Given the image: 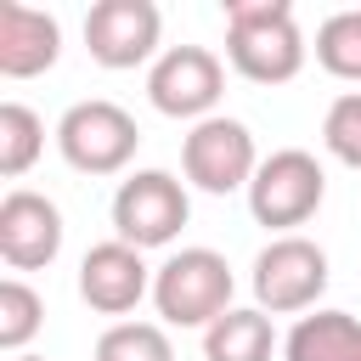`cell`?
<instances>
[{"mask_svg":"<svg viewBox=\"0 0 361 361\" xmlns=\"http://www.w3.org/2000/svg\"><path fill=\"white\" fill-rule=\"evenodd\" d=\"M226 56L254 85H288L305 68V34L288 0H231L226 6Z\"/></svg>","mask_w":361,"mask_h":361,"instance_id":"6da1fadb","label":"cell"},{"mask_svg":"<svg viewBox=\"0 0 361 361\" xmlns=\"http://www.w3.org/2000/svg\"><path fill=\"white\" fill-rule=\"evenodd\" d=\"M158 316L175 327H209L231 310V265L214 248H180L152 282Z\"/></svg>","mask_w":361,"mask_h":361,"instance_id":"7a4b0ae2","label":"cell"},{"mask_svg":"<svg viewBox=\"0 0 361 361\" xmlns=\"http://www.w3.org/2000/svg\"><path fill=\"white\" fill-rule=\"evenodd\" d=\"M56 141H62V158H68L73 169H85V175H113V169H124V164L135 158L141 130H135V118H130L118 102L90 96V102H73V107L62 113Z\"/></svg>","mask_w":361,"mask_h":361,"instance_id":"3957f363","label":"cell"},{"mask_svg":"<svg viewBox=\"0 0 361 361\" xmlns=\"http://www.w3.org/2000/svg\"><path fill=\"white\" fill-rule=\"evenodd\" d=\"M327 175L305 147H282L271 158H259L254 180H248V209L259 226H305L322 209Z\"/></svg>","mask_w":361,"mask_h":361,"instance_id":"277c9868","label":"cell"},{"mask_svg":"<svg viewBox=\"0 0 361 361\" xmlns=\"http://www.w3.org/2000/svg\"><path fill=\"white\" fill-rule=\"evenodd\" d=\"M186 214H192L186 186L169 169H141L113 192V226H118V243L130 248H164L186 226Z\"/></svg>","mask_w":361,"mask_h":361,"instance_id":"5b68a950","label":"cell"},{"mask_svg":"<svg viewBox=\"0 0 361 361\" xmlns=\"http://www.w3.org/2000/svg\"><path fill=\"white\" fill-rule=\"evenodd\" d=\"M327 288V254L310 243V237H271L254 259V299L259 310L271 316H288V310H310Z\"/></svg>","mask_w":361,"mask_h":361,"instance_id":"8992f818","label":"cell"},{"mask_svg":"<svg viewBox=\"0 0 361 361\" xmlns=\"http://www.w3.org/2000/svg\"><path fill=\"white\" fill-rule=\"evenodd\" d=\"M220 90H226V68L209 45H169L147 73V96L169 118H197L203 124V113L220 102Z\"/></svg>","mask_w":361,"mask_h":361,"instance_id":"52a82bcc","label":"cell"},{"mask_svg":"<svg viewBox=\"0 0 361 361\" xmlns=\"http://www.w3.org/2000/svg\"><path fill=\"white\" fill-rule=\"evenodd\" d=\"M180 169H186L192 186H203L214 197L231 192V186H248L254 169H259L248 124H237V118H203V124H192V135L180 141Z\"/></svg>","mask_w":361,"mask_h":361,"instance_id":"ba28073f","label":"cell"},{"mask_svg":"<svg viewBox=\"0 0 361 361\" xmlns=\"http://www.w3.org/2000/svg\"><path fill=\"white\" fill-rule=\"evenodd\" d=\"M164 17L152 0H96L85 11V45L102 68H135L152 56Z\"/></svg>","mask_w":361,"mask_h":361,"instance_id":"9c48e42d","label":"cell"},{"mask_svg":"<svg viewBox=\"0 0 361 361\" xmlns=\"http://www.w3.org/2000/svg\"><path fill=\"white\" fill-rule=\"evenodd\" d=\"M62 248V214L51 197L39 192H6L0 197V259L17 265V271H39L51 265Z\"/></svg>","mask_w":361,"mask_h":361,"instance_id":"30bf717a","label":"cell"},{"mask_svg":"<svg viewBox=\"0 0 361 361\" xmlns=\"http://www.w3.org/2000/svg\"><path fill=\"white\" fill-rule=\"evenodd\" d=\"M141 293H147L141 248H130V243L113 237V243H96V248L85 254V265H79V299H85L90 310L124 316V310L141 305Z\"/></svg>","mask_w":361,"mask_h":361,"instance_id":"8fae6325","label":"cell"},{"mask_svg":"<svg viewBox=\"0 0 361 361\" xmlns=\"http://www.w3.org/2000/svg\"><path fill=\"white\" fill-rule=\"evenodd\" d=\"M62 51V28L51 11L23 6V0H0V73L6 79H28L45 73Z\"/></svg>","mask_w":361,"mask_h":361,"instance_id":"7c38bea8","label":"cell"},{"mask_svg":"<svg viewBox=\"0 0 361 361\" xmlns=\"http://www.w3.org/2000/svg\"><path fill=\"white\" fill-rule=\"evenodd\" d=\"M282 350H288V361H361V322L350 310L299 316Z\"/></svg>","mask_w":361,"mask_h":361,"instance_id":"4fadbf2b","label":"cell"},{"mask_svg":"<svg viewBox=\"0 0 361 361\" xmlns=\"http://www.w3.org/2000/svg\"><path fill=\"white\" fill-rule=\"evenodd\" d=\"M271 322L265 310H226L220 322L203 327V355L209 361H271Z\"/></svg>","mask_w":361,"mask_h":361,"instance_id":"5bb4252c","label":"cell"},{"mask_svg":"<svg viewBox=\"0 0 361 361\" xmlns=\"http://www.w3.org/2000/svg\"><path fill=\"white\" fill-rule=\"evenodd\" d=\"M39 147H45V124H39V113L23 107V102H0V175L17 180V175L39 158Z\"/></svg>","mask_w":361,"mask_h":361,"instance_id":"9a60e30c","label":"cell"},{"mask_svg":"<svg viewBox=\"0 0 361 361\" xmlns=\"http://www.w3.org/2000/svg\"><path fill=\"white\" fill-rule=\"evenodd\" d=\"M316 62L333 79H361V11H333L316 28Z\"/></svg>","mask_w":361,"mask_h":361,"instance_id":"2e32d148","label":"cell"},{"mask_svg":"<svg viewBox=\"0 0 361 361\" xmlns=\"http://www.w3.org/2000/svg\"><path fill=\"white\" fill-rule=\"evenodd\" d=\"M96 361H175V350L158 322H113L96 338Z\"/></svg>","mask_w":361,"mask_h":361,"instance_id":"e0dca14e","label":"cell"},{"mask_svg":"<svg viewBox=\"0 0 361 361\" xmlns=\"http://www.w3.org/2000/svg\"><path fill=\"white\" fill-rule=\"evenodd\" d=\"M39 316H45L39 293H34L28 282L6 276V282H0V350H23V344L39 333Z\"/></svg>","mask_w":361,"mask_h":361,"instance_id":"ac0fdd59","label":"cell"},{"mask_svg":"<svg viewBox=\"0 0 361 361\" xmlns=\"http://www.w3.org/2000/svg\"><path fill=\"white\" fill-rule=\"evenodd\" d=\"M322 141H327V152H333L338 164L361 169V90L333 96V107H327V118H322Z\"/></svg>","mask_w":361,"mask_h":361,"instance_id":"d6986e66","label":"cell"},{"mask_svg":"<svg viewBox=\"0 0 361 361\" xmlns=\"http://www.w3.org/2000/svg\"><path fill=\"white\" fill-rule=\"evenodd\" d=\"M11 361H45V355H11Z\"/></svg>","mask_w":361,"mask_h":361,"instance_id":"ffe728a7","label":"cell"}]
</instances>
